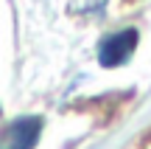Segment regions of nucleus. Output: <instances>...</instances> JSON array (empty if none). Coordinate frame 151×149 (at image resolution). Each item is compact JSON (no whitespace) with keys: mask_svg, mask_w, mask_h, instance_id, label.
I'll return each mask as SVG.
<instances>
[{"mask_svg":"<svg viewBox=\"0 0 151 149\" xmlns=\"http://www.w3.org/2000/svg\"><path fill=\"white\" fill-rule=\"evenodd\" d=\"M39 138V118H20L0 129V149H34Z\"/></svg>","mask_w":151,"mask_h":149,"instance_id":"nucleus-1","label":"nucleus"},{"mask_svg":"<svg viewBox=\"0 0 151 149\" xmlns=\"http://www.w3.org/2000/svg\"><path fill=\"white\" fill-rule=\"evenodd\" d=\"M134 45H137V31H132V28L129 31H118V34H112V37H106L101 42L98 59H101V65H106V68L123 65V62L132 56Z\"/></svg>","mask_w":151,"mask_h":149,"instance_id":"nucleus-2","label":"nucleus"}]
</instances>
